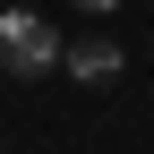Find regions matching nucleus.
Masks as SVG:
<instances>
[{"instance_id":"obj_3","label":"nucleus","mask_w":154,"mask_h":154,"mask_svg":"<svg viewBox=\"0 0 154 154\" xmlns=\"http://www.w3.org/2000/svg\"><path fill=\"white\" fill-rule=\"evenodd\" d=\"M77 9H120V0H77Z\"/></svg>"},{"instance_id":"obj_1","label":"nucleus","mask_w":154,"mask_h":154,"mask_svg":"<svg viewBox=\"0 0 154 154\" xmlns=\"http://www.w3.org/2000/svg\"><path fill=\"white\" fill-rule=\"evenodd\" d=\"M0 69H17V77L60 69V34H51L34 9H9V17H0Z\"/></svg>"},{"instance_id":"obj_2","label":"nucleus","mask_w":154,"mask_h":154,"mask_svg":"<svg viewBox=\"0 0 154 154\" xmlns=\"http://www.w3.org/2000/svg\"><path fill=\"white\" fill-rule=\"evenodd\" d=\"M60 60H69L77 86H111V77H120V43H77V51H60Z\"/></svg>"}]
</instances>
